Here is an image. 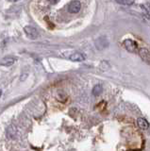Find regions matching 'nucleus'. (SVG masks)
I'll return each instance as SVG.
<instances>
[{
    "label": "nucleus",
    "mask_w": 150,
    "mask_h": 151,
    "mask_svg": "<svg viewBox=\"0 0 150 151\" xmlns=\"http://www.w3.org/2000/svg\"><path fill=\"white\" fill-rule=\"evenodd\" d=\"M118 3V4L120 5H124V6H127V7H129L130 5H132L134 1L133 0H122V1H116Z\"/></svg>",
    "instance_id": "11"
},
{
    "label": "nucleus",
    "mask_w": 150,
    "mask_h": 151,
    "mask_svg": "<svg viewBox=\"0 0 150 151\" xmlns=\"http://www.w3.org/2000/svg\"><path fill=\"white\" fill-rule=\"evenodd\" d=\"M137 124H138V126H139V128H142V129H146L149 127L148 122L146 121L145 118H138L137 119Z\"/></svg>",
    "instance_id": "8"
},
{
    "label": "nucleus",
    "mask_w": 150,
    "mask_h": 151,
    "mask_svg": "<svg viewBox=\"0 0 150 151\" xmlns=\"http://www.w3.org/2000/svg\"><path fill=\"white\" fill-rule=\"evenodd\" d=\"M52 4H56V3H58V1H51Z\"/></svg>",
    "instance_id": "13"
},
{
    "label": "nucleus",
    "mask_w": 150,
    "mask_h": 151,
    "mask_svg": "<svg viewBox=\"0 0 150 151\" xmlns=\"http://www.w3.org/2000/svg\"><path fill=\"white\" fill-rule=\"evenodd\" d=\"M96 47L97 49H99V50L106 48L108 47V41H107V39L104 38V37H101V38L97 39L96 41Z\"/></svg>",
    "instance_id": "5"
},
{
    "label": "nucleus",
    "mask_w": 150,
    "mask_h": 151,
    "mask_svg": "<svg viewBox=\"0 0 150 151\" xmlns=\"http://www.w3.org/2000/svg\"><path fill=\"white\" fill-rule=\"evenodd\" d=\"M103 91V88H102V85L100 84H97L94 87L93 89V94L94 95V96H98L99 94H101V93H102Z\"/></svg>",
    "instance_id": "9"
},
{
    "label": "nucleus",
    "mask_w": 150,
    "mask_h": 151,
    "mask_svg": "<svg viewBox=\"0 0 150 151\" xmlns=\"http://www.w3.org/2000/svg\"><path fill=\"white\" fill-rule=\"evenodd\" d=\"M24 30H25V33H26L27 36L29 37V39L35 40V39L38 38L39 33H38V31H37V29H36L34 27L27 26V27H24Z\"/></svg>",
    "instance_id": "1"
},
{
    "label": "nucleus",
    "mask_w": 150,
    "mask_h": 151,
    "mask_svg": "<svg viewBox=\"0 0 150 151\" xmlns=\"http://www.w3.org/2000/svg\"><path fill=\"white\" fill-rule=\"evenodd\" d=\"M69 60H71L72 61H83L85 60V56L83 54L81 53H78V52H76V53L72 54L71 56L69 57Z\"/></svg>",
    "instance_id": "7"
},
{
    "label": "nucleus",
    "mask_w": 150,
    "mask_h": 151,
    "mask_svg": "<svg viewBox=\"0 0 150 151\" xmlns=\"http://www.w3.org/2000/svg\"><path fill=\"white\" fill-rule=\"evenodd\" d=\"M8 135H9V137H11V138H14V136L16 135V129H15V128L13 127H9L8 128Z\"/></svg>",
    "instance_id": "10"
},
{
    "label": "nucleus",
    "mask_w": 150,
    "mask_h": 151,
    "mask_svg": "<svg viewBox=\"0 0 150 151\" xmlns=\"http://www.w3.org/2000/svg\"><path fill=\"white\" fill-rule=\"evenodd\" d=\"M15 58L13 57H11V56H8V57H5V58H3L1 61H0V65H2V66H11L13 64L15 63Z\"/></svg>",
    "instance_id": "4"
},
{
    "label": "nucleus",
    "mask_w": 150,
    "mask_h": 151,
    "mask_svg": "<svg viewBox=\"0 0 150 151\" xmlns=\"http://www.w3.org/2000/svg\"><path fill=\"white\" fill-rule=\"evenodd\" d=\"M139 54L141 58L147 63H150V52L146 48H141L139 50Z\"/></svg>",
    "instance_id": "6"
},
{
    "label": "nucleus",
    "mask_w": 150,
    "mask_h": 151,
    "mask_svg": "<svg viewBox=\"0 0 150 151\" xmlns=\"http://www.w3.org/2000/svg\"><path fill=\"white\" fill-rule=\"evenodd\" d=\"M146 5H147V9H148V11H150V1L146 2Z\"/></svg>",
    "instance_id": "12"
},
{
    "label": "nucleus",
    "mask_w": 150,
    "mask_h": 151,
    "mask_svg": "<svg viewBox=\"0 0 150 151\" xmlns=\"http://www.w3.org/2000/svg\"><path fill=\"white\" fill-rule=\"evenodd\" d=\"M1 95H2V91L0 90V96H1Z\"/></svg>",
    "instance_id": "14"
},
{
    "label": "nucleus",
    "mask_w": 150,
    "mask_h": 151,
    "mask_svg": "<svg viewBox=\"0 0 150 151\" xmlns=\"http://www.w3.org/2000/svg\"><path fill=\"white\" fill-rule=\"evenodd\" d=\"M81 8V3L78 1V0H75V1H71L68 5V11L70 13H78V12L80 11Z\"/></svg>",
    "instance_id": "3"
},
{
    "label": "nucleus",
    "mask_w": 150,
    "mask_h": 151,
    "mask_svg": "<svg viewBox=\"0 0 150 151\" xmlns=\"http://www.w3.org/2000/svg\"><path fill=\"white\" fill-rule=\"evenodd\" d=\"M124 45H125V48L127 49L128 52H134L137 51V48H138V45L136 42H134L133 40L131 39H127L124 41Z\"/></svg>",
    "instance_id": "2"
}]
</instances>
